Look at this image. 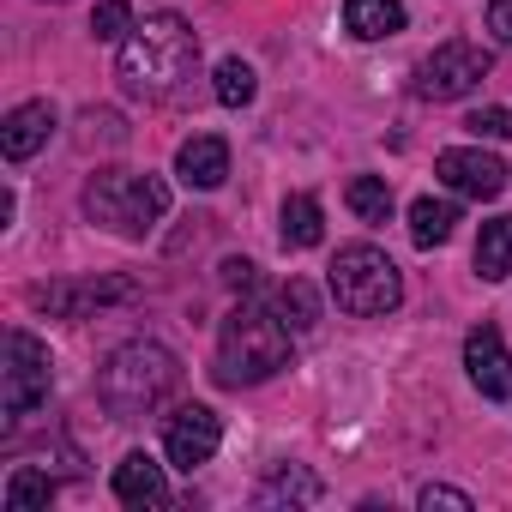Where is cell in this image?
I'll list each match as a JSON object with an SVG mask.
<instances>
[{
    "label": "cell",
    "instance_id": "cell-1",
    "mask_svg": "<svg viewBox=\"0 0 512 512\" xmlns=\"http://www.w3.org/2000/svg\"><path fill=\"white\" fill-rule=\"evenodd\" d=\"M193 73H199V37L181 13H145V25H133L115 55V79L139 103H169Z\"/></svg>",
    "mask_w": 512,
    "mask_h": 512
},
{
    "label": "cell",
    "instance_id": "cell-2",
    "mask_svg": "<svg viewBox=\"0 0 512 512\" xmlns=\"http://www.w3.org/2000/svg\"><path fill=\"white\" fill-rule=\"evenodd\" d=\"M284 368H290V326L266 308L241 302L217 332V368H211L217 386H260Z\"/></svg>",
    "mask_w": 512,
    "mask_h": 512
},
{
    "label": "cell",
    "instance_id": "cell-3",
    "mask_svg": "<svg viewBox=\"0 0 512 512\" xmlns=\"http://www.w3.org/2000/svg\"><path fill=\"white\" fill-rule=\"evenodd\" d=\"M175 386H181V362H175V350H163V344H151V338L121 344V350L103 362V374H97V398H103V410L121 416V422L151 416Z\"/></svg>",
    "mask_w": 512,
    "mask_h": 512
},
{
    "label": "cell",
    "instance_id": "cell-4",
    "mask_svg": "<svg viewBox=\"0 0 512 512\" xmlns=\"http://www.w3.org/2000/svg\"><path fill=\"white\" fill-rule=\"evenodd\" d=\"M85 217L103 223L109 235L145 241L163 217H169V187L151 169H97L85 181Z\"/></svg>",
    "mask_w": 512,
    "mask_h": 512
},
{
    "label": "cell",
    "instance_id": "cell-5",
    "mask_svg": "<svg viewBox=\"0 0 512 512\" xmlns=\"http://www.w3.org/2000/svg\"><path fill=\"white\" fill-rule=\"evenodd\" d=\"M326 284H332V302H338L344 314H356V320H380V314H392V308L404 302V272L392 266V253L374 247V241L338 247Z\"/></svg>",
    "mask_w": 512,
    "mask_h": 512
},
{
    "label": "cell",
    "instance_id": "cell-6",
    "mask_svg": "<svg viewBox=\"0 0 512 512\" xmlns=\"http://www.w3.org/2000/svg\"><path fill=\"white\" fill-rule=\"evenodd\" d=\"M49 392H55V362H49V350H43L31 332L13 326L7 338H0V410H7V422H19V416L43 410Z\"/></svg>",
    "mask_w": 512,
    "mask_h": 512
},
{
    "label": "cell",
    "instance_id": "cell-7",
    "mask_svg": "<svg viewBox=\"0 0 512 512\" xmlns=\"http://www.w3.org/2000/svg\"><path fill=\"white\" fill-rule=\"evenodd\" d=\"M488 73H494V55H488L482 43L452 37V43H440L434 55H422V67H416V97H428V103H458V97H470Z\"/></svg>",
    "mask_w": 512,
    "mask_h": 512
},
{
    "label": "cell",
    "instance_id": "cell-8",
    "mask_svg": "<svg viewBox=\"0 0 512 512\" xmlns=\"http://www.w3.org/2000/svg\"><path fill=\"white\" fill-rule=\"evenodd\" d=\"M217 446H223V422H217V410H205V404H181V410L163 422V452H169V464L187 470V476H193L199 464H211Z\"/></svg>",
    "mask_w": 512,
    "mask_h": 512
},
{
    "label": "cell",
    "instance_id": "cell-9",
    "mask_svg": "<svg viewBox=\"0 0 512 512\" xmlns=\"http://www.w3.org/2000/svg\"><path fill=\"white\" fill-rule=\"evenodd\" d=\"M139 284L133 278H85V284H37L31 302L43 314H61V320H91V308H109V302H133Z\"/></svg>",
    "mask_w": 512,
    "mask_h": 512
},
{
    "label": "cell",
    "instance_id": "cell-10",
    "mask_svg": "<svg viewBox=\"0 0 512 512\" xmlns=\"http://www.w3.org/2000/svg\"><path fill=\"white\" fill-rule=\"evenodd\" d=\"M434 175H440L452 193H464V199H500V193H506V163L488 157L482 145H452V151H440V157H434Z\"/></svg>",
    "mask_w": 512,
    "mask_h": 512
},
{
    "label": "cell",
    "instance_id": "cell-11",
    "mask_svg": "<svg viewBox=\"0 0 512 512\" xmlns=\"http://www.w3.org/2000/svg\"><path fill=\"white\" fill-rule=\"evenodd\" d=\"M464 374L482 398H512V350H506L500 326H476L464 338Z\"/></svg>",
    "mask_w": 512,
    "mask_h": 512
},
{
    "label": "cell",
    "instance_id": "cell-12",
    "mask_svg": "<svg viewBox=\"0 0 512 512\" xmlns=\"http://www.w3.org/2000/svg\"><path fill=\"white\" fill-rule=\"evenodd\" d=\"M49 133H55V109L49 103H19L0 121V151H7V163H25L49 145Z\"/></svg>",
    "mask_w": 512,
    "mask_h": 512
},
{
    "label": "cell",
    "instance_id": "cell-13",
    "mask_svg": "<svg viewBox=\"0 0 512 512\" xmlns=\"http://www.w3.org/2000/svg\"><path fill=\"white\" fill-rule=\"evenodd\" d=\"M175 175H181L187 187H199V193L223 187V181H229V145H223L217 133H193V139L175 151Z\"/></svg>",
    "mask_w": 512,
    "mask_h": 512
},
{
    "label": "cell",
    "instance_id": "cell-14",
    "mask_svg": "<svg viewBox=\"0 0 512 512\" xmlns=\"http://www.w3.org/2000/svg\"><path fill=\"white\" fill-rule=\"evenodd\" d=\"M115 500L121 506H163L169 500V476L151 452H127L115 464Z\"/></svg>",
    "mask_w": 512,
    "mask_h": 512
},
{
    "label": "cell",
    "instance_id": "cell-15",
    "mask_svg": "<svg viewBox=\"0 0 512 512\" xmlns=\"http://www.w3.org/2000/svg\"><path fill=\"white\" fill-rule=\"evenodd\" d=\"M320 494H326V482L308 464H278V470H266L260 488H253V500H260V506H314Z\"/></svg>",
    "mask_w": 512,
    "mask_h": 512
},
{
    "label": "cell",
    "instance_id": "cell-16",
    "mask_svg": "<svg viewBox=\"0 0 512 512\" xmlns=\"http://www.w3.org/2000/svg\"><path fill=\"white\" fill-rule=\"evenodd\" d=\"M344 31L356 43H386L404 31V7L398 0H344Z\"/></svg>",
    "mask_w": 512,
    "mask_h": 512
},
{
    "label": "cell",
    "instance_id": "cell-17",
    "mask_svg": "<svg viewBox=\"0 0 512 512\" xmlns=\"http://www.w3.org/2000/svg\"><path fill=\"white\" fill-rule=\"evenodd\" d=\"M476 272H482L488 284L512 278V211L494 217V223H482V235H476Z\"/></svg>",
    "mask_w": 512,
    "mask_h": 512
},
{
    "label": "cell",
    "instance_id": "cell-18",
    "mask_svg": "<svg viewBox=\"0 0 512 512\" xmlns=\"http://www.w3.org/2000/svg\"><path fill=\"white\" fill-rule=\"evenodd\" d=\"M326 241V211L314 193H290L284 199V247H320Z\"/></svg>",
    "mask_w": 512,
    "mask_h": 512
},
{
    "label": "cell",
    "instance_id": "cell-19",
    "mask_svg": "<svg viewBox=\"0 0 512 512\" xmlns=\"http://www.w3.org/2000/svg\"><path fill=\"white\" fill-rule=\"evenodd\" d=\"M452 223H458V205L452 199H416L410 205V241L416 247H440L452 235Z\"/></svg>",
    "mask_w": 512,
    "mask_h": 512
},
{
    "label": "cell",
    "instance_id": "cell-20",
    "mask_svg": "<svg viewBox=\"0 0 512 512\" xmlns=\"http://www.w3.org/2000/svg\"><path fill=\"white\" fill-rule=\"evenodd\" d=\"M61 488H55V476H43V470H31V464H19L13 476H7V512H31V506H49Z\"/></svg>",
    "mask_w": 512,
    "mask_h": 512
},
{
    "label": "cell",
    "instance_id": "cell-21",
    "mask_svg": "<svg viewBox=\"0 0 512 512\" xmlns=\"http://www.w3.org/2000/svg\"><path fill=\"white\" fill-rule=\"evenodd\" d=\"M217 103L223 109H247L253 103V91H260V79H253V67L241 61V55H229V61H217Z\"/></svg>",
    "mask_w": 512,
    "mask_h": 512
},
{
    "label": "cell",
    "instance_id": "cell-22",
    "mask_svg": "<svg viewBox=\"0 0 512 512\" xmlns=\"http://www.w3.org/2000/svg\"><path fill=\"white\" fill-rule=\"evenodd\" d=\"M344 199H350V211H356L362 223H386V217H392V187H386L380 175H356V181L344 187Z\"/></svg>",
    "mask_w": 512,
    "mask_h": 512
},
{
    "label": "cell",
    "instance_id": "cell-23",
    "mask_svg": "<svg viewBox=\"0 0 512 512\" xmlns=\"http://www.w3.org/2000/svg\"><path fill=\"white\" fill-rule=\"evenodd\" d=\"M278 314L296 326V332H308L314 320H320V296H314V284H302V278H290L284 290H278Z\"/></svg>",
    "mask_w": 512,
    "mask_h": 512
},
{
    "label": "cell",
    "instance_id": "cell-24",
    "mask_svg": "<svg viewBox=\"0 0 512 512\" xmlns=\"http://www.w3.org/2000/svg\"><path fill=\"white\" fill-rule=\"evenodd\" d=\"M127 31H133V7H127V0H97L91 37H97V43H127Z\"/></svg>",
    "mask_w": 512,
    "mask_h": 512
},
{
    "label": "cell",
    "instance_id": "cell-25",
    "mask_svg": "<svg viewBox=\"0 0 512 512\" xmlns=\"http://www.w3.org/2000/svg\"><path fill=\"white\" fill-rule=\"evenodd\" d=\"M79 127H85V145H121V139H127V121H121L115 109H91Z\"/></svg>",
    "mask_w": 512,
    "mask_h": 512
},
{
    "label": "cell",
    "instance_id": "cell-26",
    "mask_svg": "<svg viewBox=\"0 0 512 512\" xmlns=\"http://www.w3.org/2000/svg\"><path fill=\"white\" fill-rule=\"evenodd\" d=\"M464 127H470L476 139H512V109H476Z\"/></svg>",
    "mask_w": 512,
    "mask_h": 512
},
{
    "label": "cell",
    "instance_id": "cell-27",
    "mask_svg": "<svg viewBox=\"0 0 512 512\" xmlns=\"http://www.w3.org/2000/svg\"><path fill=\"white\" fill-rule=\"evenodd\" d=\"M416 506H428V512H434V506H452V512H470L476 500H470L464 488H446V482H428V488L416 494Z\"/></svg>",
    "mask_w": 512,
    "mask_h": 512
},
{
    "label": "cell",
    "instance_id": "cell-28",
    "mask_svg": "<svg viewBox=\"0 0 512 512\" xmlns=\"http://www.w3.org/2000/svg\"><path fill=\"white\" fill-rule=\"evenodd\" d=\"M488 31L500 49H512V0H488Z\"/></svg>",
    "mask_w": 512,
    "mask_h": 512
},
{
    "label": "cell",
    "instance_id": "cell-29",
    "mask_svg": "<svg viewBox=\"0 0 512 512\" xmlns=\"http://www.w3.org/2000/svg\"><path fill=\"white\" fill-rule=\"evenodd\" d=\"M223 284L229 290H253V284H260V266H253V260H223Z\"/></svg>",
    "mask_w": 512,
    "mask_h": 512
},
{
    "label": "cell",
    "instance_id": "cell-30",
    "mask_svg": "<svg viewBox=\"0 0 512 512\" xmlns=\"http://www.w3.org/2000/svg\"><path fill=\"white\" fill-rule=\"evenodd\" d=\"M55 7H67V0H55Z\"/></svg>",
    "mask_w": 512,
    "mask_h": 512
}]
</instances>
